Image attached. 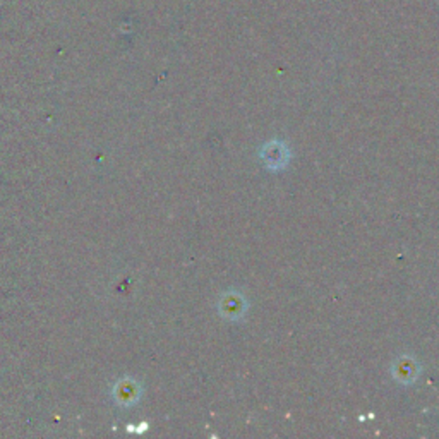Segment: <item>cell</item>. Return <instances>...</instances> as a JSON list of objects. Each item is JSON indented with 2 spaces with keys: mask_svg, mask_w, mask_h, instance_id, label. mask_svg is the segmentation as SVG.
<instances>
[{
  "mask_svg": "<svg viewBox=\"0 0 439 439\" xmlns=\"http://www.w3.org/2000/svg\"><path fill=\"white\" fill-rule=\"evenodd\" d=\"M398 369H400V372H398V379H402V381H410V379H414V377H412V374H415V367H414V362H410V360H403V362H400V365H398Z\"/></svg>",
  "mask_w": 439,
  "mask_h": 439,
  "instance_id": "obj_1",
  "label": "cell"
}]
</instances>
